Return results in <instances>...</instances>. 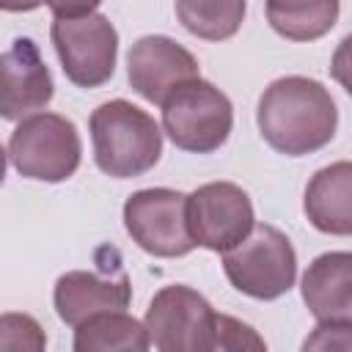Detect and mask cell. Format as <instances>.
<instances>
[{
    "label": "cell",
    "mask_w": 352,
    "mask_h": 352,
    "mask_svg": "<svg viewBox=\"0 0 352 352\" xmlns=\"http://www.w3.org/2000/svg\"><path fill=\"white\" fill-rule=\"evenodd\" d=\"M124 226L132 242L157 258H179L198 248L187 226V195L170 187L132 192L124 204Z\"/></svg>",
    "instance_id": "52a82bcc"
},
{
    "label": "cell",
    "mask_w": 352,
    "mask_h": 352,
    "mask_svg": "<svg viewBox=\"0 0 352 352\" xmlns=\"http://www.w3.org/2000/svg\"><path fill=\"white\" fill-rule=\"evenodd\" d=\"M270 28L289 41H316L338 22V0H267Z\"/></svg>",
    "instance_id": "2e32d148"
},
{
    "label": "cell",
    "mask_w": 352,
    "mask_h": 352,
    "mask_svg": "<svg viewBox=\"0 0 352 352\" xmlns=\"http://www.w3.org/2000/svg\"><path fill=\"white\" fill-rule=\"evenodd\" d=\"M330 77L352 96V33L341 38L330 60Z\"/></svg>",
    "instance_id": "ffe728a7"
},
{
    "label": "cell",
    "mask_w": 352,
    "mask_h": 352,
    "mask_svg": "<svg viewBox=\"0 0 352 352\" xmlns=\"http://www.w3.org/2000/svg\"><path fill=\"white\" fill-rule=\"evenodd\" d=\"M300 289L314 319H352V250L316 256L302 272Z\"/></svg>",
    "instance_id": "4fadbf2b"
},
{
    "label": "cell",
    "mask_w": 352,
    "mask_h": 352,
    "mask_svg": "<svg viewBox=\"0 0 352 352\" xmlns=\"http://www.w3.org/2000/svg\"><path fill=\"white\" fill-rule=\"evenodd\" d=\"M217 311L190 286H162L146 308V330L160 352H212L217 344Z\"/></svg>",
    "instance_id": "8992f818"
},
{
    "label": "cell",
    "mask_w": 352,
    "mask_h": 352,
    "mask_svg": "<svg viewBox=\"0 0 352 352\" xmlns=\"http://www.w3.org/2000/svg\"><path fill=\"white\" fill-rule=\"evenodd\" d=\"M162 107V129L176 148L190 154L217 151L234 126L231 99L209 80L192 77L176 85Z\"/></svg>",
    "instance_id": "3957f363"
},
{
    "label": "cell",
    "mask_w": 352,
    "mask_h": 352,
    "mask_svg": "<svg viewBox=\"0 0 352 352\" xmlns=\"http://www.w3.org/2000/svg\"><path fill=\"white\" fill-rule=\"evenodd\" d=\"M302 349L322 352H352V319H327L319 322L311 336L302 341Z\"/></svg>",
    "instance_id": "ac0fdd59"
},
{
    "label": "cell",
    "mask_w": 352,
    "mask_h": 352,
    "mask_svg": "<svg viewBox=\"0 0 352 352\" xmlns=\"http://www.w3.org/2000/svg\"><path fill=\"white\" fill-rule=\"evenodd\" d=\"M151 346L146 322L126 311H102L74 327L77 352H143Z\"/></svg>",
    "instance_id": "9a60e30c"
},
{
    "label": "cell",
    "mask_w": 352,
    "mask_h": 352,
    "mask_svg": "<svg viewBox=\"0 0 352 352\" xmlns=\"http://www.w3.org/2000/svg\"><path fill=\"white\" fill-rule=\"evenodd\" d=\"M256 124L261 138L278 154L302 157L324 148L333 140L338 110L330 91L319 80L289 74L264 88Z\"/></svg>",
    "instance_id": "6da1fadb"
},
{
    "label": "cell",
    "mask_w": 352,
    "mask_h": 352,
    "mask_svg": "<svg viewBox=\"0 0 352 352\" xmlns=\"http://www.w3.org/2000/svg\"><path fill=\"white\" fill-rule=\"evenodd\" d=\"M248 0H176V16L187 33L204 41H226L245 22Z\"/></svg>",
    "instance_id": "e0dca14e"
},
{
    "label": "cell",
    "mask_w": 352,
    "mask_h": 352,
    "mask_svg": "<svg viewBox=\"0 0 352 352\" xmlns=\"http://www.w3.org/2000/svg\"><path fill=\"white\" fill-rule=\"evenodd\" d=\"M52 47L60 58L63 74L77 88H99L116 72L118 33L104 14L77 19H55L50 28Z\"/></svg>",
    "instance_id": "ba28073f"
},
{
    "label": "cell",
    "mask_w": 352,
    "mask_h": 352,
    "mask_svg": "<svg viewBox=\"0 0 352 352\" xmlns=\"http://www.w3.org/2000/svg\"><path fill=\"white\" fill-rule=\"evenodd\" d=\"M228 283L253 300L283 297L297 278V253L283 231L270 223H256L253 231L223 253Z\"/></svg>",
    "instance_id": "5b68a950"
},
{
    "label": "cell",
    "mask_w": 352,
    "mask_h": 352,
    "mask_svg": "<svg viewBox=\"0 0 352 352\" xmlns=\"http://www.w3.org/2000/svg\"><path fill=\"white\" fill-rule=\"evenodd\" d=\"M3 66V99L0 113L6 121H22L52 99V74L38 52V44L28 36L11 41L0 58Z\"/></svg>",
    "instance_id": "8fae6325"
},
{
    "label": "cell",
    "mask_w": 352,
    "mask_h": 352,
    "mask_svg": "<svg viewBox=\"0 0 352 352\" xmlns=\"http://www.w3.org/2000/svg\"><path fill=\"white\" fill-rule=\"evenodd\" d=\"M302 209L316 231L352 236V160L319 168L305 187Z\"/></svg>",
    "instance_id": "5bb4252c"
},
{
    "label": "cell",
    "mask_w": 352,
    "mask_h": 352,
    "mask_svg": "<svg viewBox=\"0 0 352 352\" xmlns=\"http://www.w3.org/2000/svg\"><path fill=\"white\" fill-rule=\"evenodd\" d=\"M187 226L195 245L226 253L253 231V201L234 182L201 184L187 195Z\"/></svg>",
    "instance_id": "9c48e42d"
},
{
    "label": "cell",
    "mask_w": 352,
    "mask_h": 352,
    "mask_svg": "<svg viewBox=\"0 0 352 352\" xmlns=\"http://www.w3.org/2000/svg\"><path fill=\"white\" fill-rule=\"evenodd\" d=\"M82 160L77 126L58 113H33L8 138L11 168L33 182H66Z\"/></svg>",
    "instance_id": "277c9868"
},
{
    "label": "cell",
    "mask_w": 352,
    "mask_h": 352,
    "mask_svg": "<svg viewBox=\"0 0 352 352\" xmlns=\"http://www.w3.org/2000/svg\"><path fill=\"white\" fill-rule=\"evenodd\" d=\"M126 77L138 96L162 104L168 94L198 74V60L190 50L168 36H143L126 55Z\"/></svg>",
    "instance_id": "30bf717a"
},
{
    "label": "cell",
    "mask_w": 352,
    "mask_h": 352,
    "mask_svg": "<svg viewBox=\"0 0 352 352\" xmlns=\"http://www.w3.org/2000/svg\"><path fill=\"white\" fill-rule=\"evenodd\" d=\"M264 346H267L264 338L250 324H245L234 316H226V314L217 316V344H214V349L236 352V349H264Z\"/></svg>",
    "instance_id": "d6986e66"
},
{
    "label": "cell",
    "mask_w": 352,
    "mask_h": 352,
    "mask_svg": "<svg viewBox=\"0 0 352 352\" xmlns=\"http://www.w3.org/2000/svg\"><path fill=\"white\" fill-rule=\"evenodd\" d=\"M41 3H47V0H0V8L16 14V11H33V8H38Z\"/></svg>",
    "instance_id": "7402d4cb"
},
{
    "label": "cell",
    "mask_w": 352,
    "mask_h": 352,
    "mask_svg": "<svg viewBox=\"0 0 352 352\" xmlns=\"http://www.w3.org/2000/svg\"><path fill=\"white\" fill-rule=\"evenodd\" d=\"M96 168L113 179H135L162 157L160 124L126 99L99 104L88 118Z\"/></svg>",
    "instance_id": "7a4b0ae2"
},
{
    "label": "cell",
    "mask_w": 352,
    "mask_h": 352,
    "mask_svg": "<svg viewBox=\"0 0 352 352\" xmlns=\"http://www.w3.org/2000/svg\"><path fill=\"white\" fill-rule=\"evenodd\" d=\"M102 6V0H47V8L55 19H77L88 16Z\"/></svg>",
    "instance_id": "44dd1931"
},
{
    "label": "cell",
    "mask_w": 352,
    "mask_h": 352,
    "mask_svg": "<svg viewBox=\"0 0 352 352\" xmlns=\"http://www.w3.org/2000/svg\"><path fill=\"white\" fill-rule=\"evenodd\" d=\"M132 300V286L126 272L104 275V272H88V270H72L63 272L55 280L52 302L69 327H77L94 314L102 311H126Z\"/></svg>",
    "instance_id": "7c38bea8"
}]
</instances>
